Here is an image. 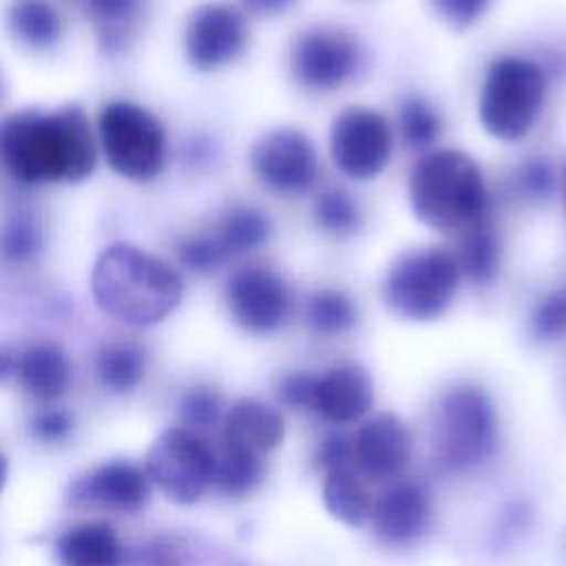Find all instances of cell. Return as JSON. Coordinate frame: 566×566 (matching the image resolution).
<instances>
[{
	"instance_id": "obj_1",
	"label": "cell",
	"mask_w": 566,
	"mask_h": 566,
	"mask_svg": "<svg viewBox=\"0 0 566 566\" xmlns=\"http://www.w3.org/2000/svg\"><path fill=\"white\" fill-rule=\"evenodd\" d=\"M0 161L22 184L86 179L95 168V142L84 111L11 113L0 122Z\"/></svg>"
},
{
	"instance_id": "obj_2",
	"label": "cell",
	"mask_w": 566,
	"mask_h": 566,
	"mask_svg": "<svg viewBox=\"0 0 566 566\" xmlns=\"http://www.w3.org/2000/svg\"><path fill=\"white\" fill-rule=\"evenodd\" d=\"M91 290L108 316L128 325H153L179 305L184 283L159 256L128 243H113L93 265Z\"/></svg>"
},
{
	"instance_id": "obj_3",
	"label": "cell",
	"mask_w": 566,
	"mask_h": 566,
	"mask_svg": "<svg viewBox=\"0 0 566 566\" xmlns=\"http://www.w3.org/2000/svg\"><path fill=\"white\" fill-rule=\"evenodd\" d=\"M486 184L480 166L460 150L424 155L409 175V203L433 230H464L486 217Z\"/></svg>"
},
{
	"instance_id": "obj_4",
	"label": "cell",
	"mask_w": 566,
	"mask_h": 566,
	"mask_svg": "<svg viewBox=\"0 0 566 566\" xmlns=\"http://www.w3.org/2000/svg\"><path fill=\"white\" fill-rule=\"evenodd\" d=\"M544 97L546 75L539 64L520 55L497 57L489 64L480 86V124L495 139H522L535 126Z\"/></svg>"
},
{
	"instance_id": "obj_5",
	"label": "cell",
	"mask_w": 566,
	"mask_h": 566,
	"mask_svg": "<svg viewBox=\"0 0 566 566\" xmlns=\"http://www.w3.org/2000/svg\"><path fill=\"white\" fill-rule=\"evenodd\" d=\"M455 256L444 248H411L394 259L382 281L385 305L407 321H436L455 298L460 283Z\"/></svg>"
},
{
	"instance_id": "obj_6",
	"label": "cell",
	"mask_w": 566,
	"mask_h": 566,
	"mask_svg": "<svg viewBox=\"0 0 566 566\" xmlns=\"http://www.w3.org/2000/svg\"><path fill=\"white\" fill-rule=\"evenodd\" d=\"M497 416L491 398L475 385L447 389L436 409V455L449 471L471 469L493 455Z\"/></svg>"
},
{
	"instance_id": "obj_7",
	"label": "cell",
	"mask_w": 566,
	"mask_h": 566,
	"mask_svg": "<svg viewBox=\"0 0 566 566\" xmlns=\"http://www.w3.org/2000/svg\"><path fill=\"white\" fill-rule=\"evenodd\" d=\"M99 142L111 168L130 181H150L164 166V126L133 102L115 99L102 108Z\"/></svg>"
},
{
	"instance_id": "obj_8",
	"label": "cell",
	"mask_w": 566,
	"mask_h": 566,
	"mask_svg": "<svg viewBox=\"0 0 566 566\" xmlns=\"http://www.w3.org/2000/svg\"><path fill=\"white\" fill-rule=\"evenodd\" d=\"M146 475L170 500L190 504L212 482L214 451L192 429H166L146 453Z\"/></svg>"
},
{
	"instance_id": "obj_9",
	"label": "cell",
	"mask_w": 566,
	"mask_h": 566,
	"mask_svg": "<svg viewBox=\"0 0 566 566\" xmlns=\"http://www.w3.org/2000/svg\"><path fill=\"white\" fill-rule=\"evenodd\" d=\"M329 150L336 168L356 181L378 177L391 155V128L380 111L349 106L329 128Z\"/></svg>"
},
{
	"instance_id": "obj_10",
	"label": "cell",
	"mask_w": 566,
	"mask_h": 566,
	"mask_svg": "<svg viewBox=\"0 0 566 566\" xmlns=\"http://www.w3.org/2000/svg\"><path fill=\"white\" fill-rule=\"evenodd\" d=\"M290 66L294 80L310 91H334L349 82L360 66L356 40L334 27L303 31L292 46Z\"/></svg>"
},
{
	"instance_id": "obj_11",
	"label": "cell",
	"mask_w": 566,
	"mask_h": 566,
	"mask_svg": "<svg viewBox=\"0 0 566 566\" xmlns=\"http://www.w3.org/2000/svg\"><path fill=\"white\" fill-rule=\"evenodd\" d=\"M250 166L268 190L279 195H301L316 179L314 144L296 128L268 130L254 142Z\"/></svg>"
},
{
	"instance_id": "obj_12",
	"label": "cell",
	"mask_w": 566,
	"mask_h": 566,
	"mask_svg": "<svg viewBox=\"0 0 566 566\" xmlns=\"http://www.w3.org/2000/svg\"><path fill=\"white\" fill-rule=\"evenodd\" d=\"M248 44L245 15L230 2L197 7L186 24L184 49L197 71H217L232 64Z\"/></svg>"
},
{
	"instance_id": "obj_13",
	"label": "cell",
	"mask_w": 566,
	"mask_h": 566,
	"mask_svg": "<svg viewBox=\"0 0 566 566\" xmlns=\"http://www.w3.org/2000/svg\"><path fill=\"white\" fill-rule=\"evenodd\" d=\"M226 305L239 327L252 334H268L283 325L290 312V292L274 270L245 265L228 279Z\"/></svg>"
},
{
	"instance_id": "obj_14",
	"label": "cell",
	"mask_w": 566,
	"mask_h": 566,
	"mask_svg": "<svg viewBox=\"0 0 566 566\" xmlns=\"http://www.w3.org/2000/svg\"><path fill=\"white\" fill-rule=\"evenodd\" d=\"M409 451L411 438L405 422L382 411L358 429L352 442V464L371 480H387L402 471Z\"/></svg>"
},
{
	"instance_id": "obj_15",
	"label": "cell",
	"mask_w": 566,
	"mask_h": 566,
	"mask_svg": "<svg viewBox=\"0 0 566 566\" xmlns=\"http://www.w3.org/2000/svg\"><path fill=\"white\" fill-rule=\"evenodd\" d=\"M374 402L369 374L356 363H340L318 376L314 409L329 422H354L363 418Z\"/></svg>"
},
{
	"instance_id": "obj_16",
	"label": "cell",
	"mask_w": 566,
	"mask_h": 566,
	"mask_svg": "<svg viewBox=\"0 0 566 566\" xmlns=\"http://www.w3.org/2000/svg\"><path fill=\"white\" fill-rule=\"evenodd\" d=\"M429 497L420 484L400 482L389 486L371 504L374 531L380 539L402 544L418 537L429 522Z\"/></svg>"
},
{
	"instance_id": "obj_17",
	"label": "cell",
	"mask_w": 566,
	"mask_h": 566,
	"mask_svg": "<svg viewBox=\"0 0 566 566\" xmlns=\"http://www.w3.org/2000/svg\"><path fill=\"white\" fill-rule=\"evenodd\" d=\"M285 424L276 409L243 398L232 405L223 427V447L243 449L250 453H270L283 442Z\"/></svg>"
},
{
	"instance_id": "obj_18",
	"label": "cell",
	"mask_w": 566,
	"mask_h": 566,
	"mask_svg": "<svg viewBox=\"0 0 566 566\" xmlns=\"http://www.w3.org/2000/svg\"><path fill=\"white\" fill-rule=\"evenodd\" d=\"M82 495L113 511H139L148 500V475L130 462H108L82 484Z\"/></svg>"
},
{
	"instance_id": "obj_19",
	"label": "cell",
	"mask_w": 566,
	"mask_h": 566,
	"mask_svg": "<svg viewBox=\"0 0 566 566\" xmlns=\"http://www.w3.org/2000/svg\"><path fill=\"white\" fill-rule=\"evenodd\" d=\"M93 24L97 44L104 53L124 51L135 38L144 0H73Z\"/></svg>"
},
{
	"instance_id": "obj_20",
	"label": "cell",
	"mask_w": 566,
	"mask_h": 566,
	"mask_svg": "<svg viewBox=\"0 0 566 566\" xmlns=\"http://www.w3.org/2000/svg\"><path fill=\"white\" fill-rule=\"evenodd\" d=\"M18 378L22 387L38 400H55L64 394L71 367L66 354L53 343H40L29 347L18 358Z\"/></svg>"
},
{
	"instance_id": "obj_21",
	"label": "cell",
	"mask_w": 566,
	"mask_h": 566,
	"mask_svg": "<svg viewBox=\"0 0 566 566\" xmlns=\"http://www.w3.org/2000/svg\"><path fill=\"white\" fill-rule=\"evenodd\" d=\"M57 553L64 566H119L122 562V544L104 522L69 528L57 542Z\"/></svg>"
},
{
	"instance_id": "obj_22",
	"label": "cell",
	"mask_w": 566,
	"mask_h": 566,
	"mask_svg": "<svg viewBox=\"0 0 566 566\" xmlns=\"http://www.w3.org/2000/svg\"><path fill=\"white\" fill-rule=\"evenodd\" d=\"M455 261L460 274H464L473 285H486L495 279L500 268V243L486 217L462 230Z\"/></svg>"
},
{
	"instance_id": "obj_23",
	"label": "cell",
	"mask_w": 566,
	"mask_h": 566,
	"mask_svg": "<svg viewBox=\"0 0 566 566\" xmlns=\"http://www.w3.org/2000/svg\"><path fill=\"white\" fill-rule=\"evenodd\" d=\"M9 29L29 49H49L62 35V18L46 0H15L9 9Z\"/></svg>"
},
{
	"instance_id": "obj_24",
	"label": "cell",
	"mask_w": 566,
	"mask_h": 566,
	"mask_svg": "<svg viewBox=\"0 0 566 566\" xmlns=\"http://www.w3.org/2000/svg\"><path fill=\"white\" fill-rule=\"evenodd\" d=\"M270 230V219L259 208L237 203L221 214L219 226L214 230V239L221 243L228 256H234L265 243Z\"/></svg>"
},
{
	"instance_id": "obj_25",
	"label": "cell",
	"mask_w": 566,
	"mask_h": 566,
	"mask_svg": "<svg viewBox=\"0 0 566 566\" xmlns=\"http://www.w3.org/2000/svg\"><path fill=\"white\" fill-rule=\"evenodd\" d=\"M323 504L332 517L349 526H360L371 513V500L352 469L327 471Z\"/></svg>"
},
{
	"instance_id": "obj_26",
	"label": "cell",
	"mask_w": 566,
	"mask_h": 566,
	"mask_svg": "<svg viewBox=\"0 0 566 566\" xmlns=\"http://www.w3.org/2000/svg\"><path fill=\"white\" fill-rule=\"evenodd\" d=\"M144 352L130 343H111L99 349L95 360L99 382L117 394L135 389L144 378Z\"/></svg>"
},
{
	"instance_id": "obj_27",
	"label": "cell",
	"mask_w": 566,
	"mask_h": 566,
	"mask_svg": "<svg viewBox=\"0 0 566 566\" xmlns=\"http://www.w3.org/2000/svg\"><path fill=\"white\" fill-rule=\"evenodd\" d=\"M263 473L265 462L259 453L223 447V451L214 455L212 482H217V486L228 495L250 493L263 480Z\"/></svg>"
},
{
	"instance_id": "obj_28",
	"label": "cell",
	"mask_w": 566,
	"mask_h": 566,
	"mask_svg": "<svg viewBox=\"0 0 566 566\" xmlns=\"http://www.w3.org/2000/svg\"><path fill=\"white\" fill-rule=\"evenodd\" d=\"M307 325L318 334H343L356 325V305L340 290H318L305 305Z\"/></svg>"
},
{
	"instance_id": "obj_29",
	"label": "cell",
	"mask_w": 566,
	"mask_h": 566,
	"mask_svg": "<svg viewBox=\"0 0 566 566\" xmlns=\"http://www.w3.org/2000/svg\"><path fill=\"white\" fill-rule=\"evenodd\" d=\"M398 128L402 142L409 148L422 150L438 139L442 124L440 115L429 102H424L422 97H407L398 108Z\"/></svg>"
},
{
	"instance_id": "obj_30",
	"label": "cell",
	"mask_w": 566,
	"mask_h": 566,
	"mask_svg": "<svg viewBox=\"0 0 566 566\" xmlns=\"http://www.w3.org/2000/svg\"><path fill=\"white\" fill-rule=\"evenodd\" d=\"M312 214L316 226L334 237H345L358 226V206L340 188L321 190L314 201Z\"/></svg>"
},
{
	"instance_id": "obj_31",
	"label": "cell",
	"mask_w": 566,
	"mask_h": 566,
	"mask_svg": "<svg viewBox=\"0 0 566 566\" xmlns=\"http://www.w3.org/2000/svg\"><path fill=\"white\" fill-rule=\"evenodd\" d=\"M42 248V230L29 214L11 217L0 232V254L11 263L33 259Z\"/></svg>"
},
{
	"instance_id": "obj_32",
	"label": "cell",
	"mask_w": 566,
	"mask_h": 566,
	"mask_svg": "<svg viewBox=\"0 0 566 566\" xmlns=\"http://www.w3.org/2000/svg\"><path fill=\"white\" fill-rule=\"evenodd\" d=\"M177 254L184 268L195 274H210L230 259L214 234H195L184 239L177 248Z\"/></svg>"
},
{
	"instance_id": "obj_33",
	"label": "cell",
	"mask_w": 566,
	"mask_h": 566,
	"mask_svg": "<svg viewBox=\"0 0 566 566\" xmlns=\"http://www.w3.org/2000/svg\"><path fill=\"white\" fill-rule=\"evenodd\" d=\"M531 334L537 340L566 336V287L546 294L531 314Z\"/></svg>"
},
{
	"instance_id": "obj_34",
	"label": "cell",
	"mask_w": 566,
	"mask_h": 566,
	"mask_svg": "<svg viewBox=\"0 0 566 566\" xmlns=\"http://www.w3.org/2000/svg\"><path fill=\"white\" fill-rule=\"evenodd\" d=\"M221 411V398L210 387H195L181 400V418L190 427H210Z\"/></svg>"
},
{
	"instance_id": "obj_35",
	"label": "cell",
	"mask_w": 566,
	"mask_h": 566,
	"mask_svg": "<svg viewBox=\"0 0 566 566\" xmlns=\"http://www.w3.org/2000/svg\"><path fill=\"white\" fill-rule=\"evenodd\" d=\"M491 0H431L438 18L453 29L473 27L489 9Z\"/></svg>"
},
{
	"instance_id": "obj_36",
	"label": "cell",
	"mask_w": 566,
	"mask_h": 566,
	"mask_svg": "<svg viewBox=\"0 0 566 566\" xmlns=\"http://www.w3.org/2000/svg\"><path fill=\"white\" fill-rule=\"evenodd\" d=\"M316 382L318 378L312 374H290L283 378L279 387V396L287 407L294 409H314L316 405Z\"/></svg>"
},
{
	"instance_id": "obj_37",
	"label": "cell",
	"mask_w": 566,
	"mask_h": 566,
	"mask_svg": "<svg viewBox=\"0 0 566 566\" xmlns=\"http://www.w3.org/2000/svg\"><path fill=\"white\" fill-rule=\"evenodd\" d=\"M517 186L526 197L544 199L553 190V170L544 159H531L517 175Z\"/></svg>"
},
{
	"instance_id": "obj_38",
	"label": "cell",
	"mask_w": 566,
	"mask_h": 566,
	"mask_svg": "<svg viewBox=\"0 0 566 566\" xmlns=\"http://www.w3.org/2000/svg\"><path fill=\"white\" fill-rule=\"evenodd\" d=\"M73 429V418L60 409H44L31 420V431L44 442L64 440Z\"/></svg>"
},
{
	"instance_id": "obj_39",
	"label": "cell",
	"mask_w": 566,
	"mask_h": 566,
	"mask_svg": "<svg viewBox=\"0 0 566 566\" xmlns=\"http://www.w3.org/2000/svg\"><path fill=\"white\" fill-rule=\"evenodd\" d=\"M316 464L323 467L325 471H336V469H349L352 467V442H347L343 436L334 433L327 436L318 451H316Z\"/></svg>"
},
{
	"instance_id": "obj_40",
	"label": "cell",
	"mask_w": 566,
	"mask_h": 566,
	"mask_svg": "<svg viewBox=\"0 0 566 566\" xmlns=\"http://www.w3.org/2000/svg\"><path fill=\"white\" fill-rule=\"evenodd\" d=\"M241 4H243V9H248L250 13H256V15H279L290 4H294V0H241Z\"/></svg>"
},
{
	"instance_id": "obj_41",
	"label": "cell",
	"mask_w": 566,
	"mask_h": 566,
	"mask_svg": "<svg viewBox=\"0 0 566 566\" xmlns=\"http://www.w3.org/2000/svg\"><path fill=\"white\" fill-rule=\"evenodd\" d=\"M18 371V358L13 356L11 349L0 347V382L9 380Z\"/></svg>"
},
{
	"instance_id": "obj_42",
	"label": "cell",
	"mask_w": 566,
	"mask_h": 566,
	"mask_svg": "<svg viewBox=\"0 0 566 566\" xmlns=\"http://www.w3.org/2000/svg\"><path fill=\"white\" fill-rule=\"evenodd\" d=\"M4 480H7V458L0 453V491L4 486Z\"/></svg>"
}]
</instances>
